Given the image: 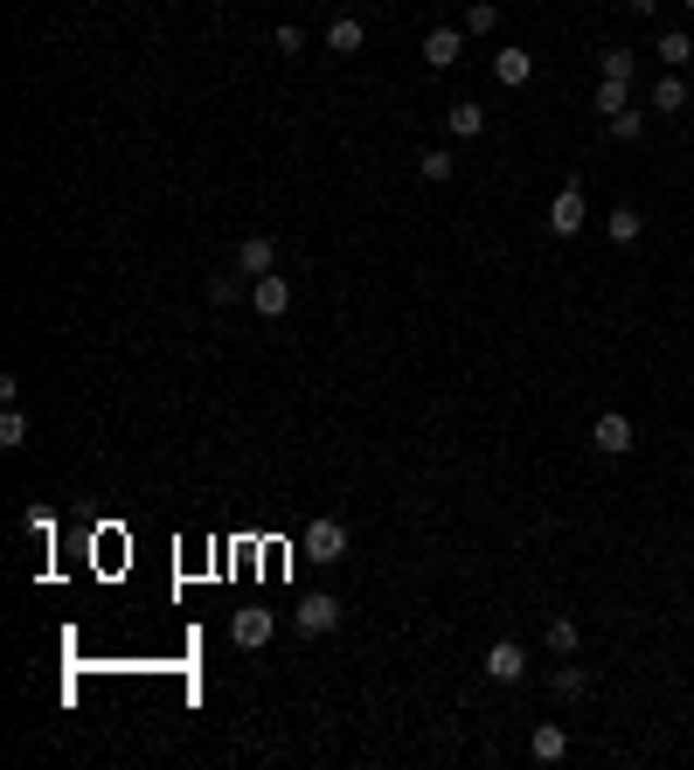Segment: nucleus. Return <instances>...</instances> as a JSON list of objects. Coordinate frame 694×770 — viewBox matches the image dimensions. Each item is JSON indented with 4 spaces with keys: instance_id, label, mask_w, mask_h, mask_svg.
<instances>
[{
    "instance_id": "f257e3e1",
    "label": "nucleus",
    "mask_w": 694,
    "mask_h": 770,
    "mask_svg": "<svg viewBox=\"0 0 694 770\" xmlns=\"http://www.w3.org/2000/svg\"><path fill=\"white\" fill-rule=\"evenodd\" d=\"M341 597H333V590H313V597H299V604H292V632L299 638H327L333 625H341Z\"/></svg>"
},
{
    "instance_id": "f03ea898",
    "label": "nucleus",
    "mask_w": 694,
    "mask_h": 770,
    "mask_svg": "<svg viewBox=\"0 0 694 770\" xmlns=\"http://www.w3.org/2000/svg\"><path fill=\"white\" fill-rule=\"evenodd\" d=\"M584 222H590V201H584V181H562L556 187V201H549V236H584Z\"/></svg>"
},
{
    "instance_id": "7ed1b4c3",
    "label": "nucleus",
    "mask_w": 694,
    "mask_h": 770,
    "mask_svg": "<svg viewBox=\"0 0 694 770\" xmlns=\"http://www.w3.org/2000/svg\"><path fill=\"white\" fill-rule=\"evenodd\" d=\"M320 570H333V562H348V521H333V514H320V521H306V541H299Z\"/></svg>"
},
{
    "instance_id": "20e7f679",
    "label": "nucleus",
    "mask_w": 694,
    "mask_h": 770,
    "mask_svg": "<svg viewBox=\"0 0 694 770\" xmlns=\"http://www.w3.org/2000/svg\"><path fill=\"white\" fill-rule=\"evenodd\" d=\"M486 681H494V687H521V681H528V646H521V638H494V646H486Z\"/></svg>"
},
{
    "instance_id": "39448f33",
    "label": "nucleus",
    "mask_w": 694,
    "mask_h": 770,
    "mask_svg": "<svg viewBox=\"0 0 694 770\" xmlns=\"http://www.w3.org/2000/svg\"><path fill=\"white\" fill-rule=\"evenodd\" d=\"M590 444H597L605 459H625L632 444H640V424H632L625 410H597V424H590Z\"/></svg>"
},
{
    "instance_id": "423d86ee",
    "label": "nucleus",
    "mask_w": 694,
    "mask_h": 770,
    "mask_svg": "<svg viewBox=\"0 0 694 770\" xmlns=\"http://www.w3.org/2000/svg\"><path fill=\"white\" fill-rule=\"evenodd\" d=\"M230 638H236V646H243V652H265V646H271V638H278V611H265V604H251V611H236V618H230Z\"/></svg>"
},
{
    "instance_id": "0eeeda50",
    "label": "nucleus",
    "mask_w": 694,
    "mask_h": 770,
    "mask_svg": "<svg viewBox=\"0 0 694 770\" xmlns=\"http://www.w3.org/2000/svg\"><path fill=\"white\" fill-rule=\"evenodd\" d=\"M251 306H257V319H285L292 313V278H278V271L251 278Z\"/></svg>"
},
{
    "instance_id": "6e6552de",
    "label": "nucleus",
    "mask_w": 694,
    "mask_h": 770,
    "mask_svg": "<svg viewBox=\"0 0 694 770\" xmlns=\"http://www.w3.org/2000/svg\"><path fill=\"white\" fill-rule=\"evenodd\" d=\"M459 56H465V28H445V22H438V28L424 35V63H430V70H452Z\"/></svg>"
},
{
    "instance_id": "1a4fd4ad",
    "label": "nucleus",
    "mask_w": 694,
    "mask_h": 770,
    "mask_svg": "<svg viewBox=\"0 0 694 770\" xmlns=\"http://www.w3.org/2000/svg\"><path fill=\"white\" fill-rule=\"evenodd\" d=\"M549 694L562 708H576V701H590V667H576V660H562L556 673H549Z\"/></svg>"
},
{
    "instance_id": "9d476101",
    "label": "nucleus",
    "mask_w": 694,
    "mask_h": 770,
    "mask_svg": "<svg viewBox=\"0 0 694 770\" xmlns=\"http://www.w3.org/2000/svg\"><path fill=\"white\" fill-rule=\"evenodd\" d=\"M541 646H549V660H576V646H584V625L556 611L549 625H541Z\"/></svg>"
},
{
    "instance_id": "9b49d317",
    "label": "nucleus",
    "mask_w": 694,
    "mask_h": 770,
    "mask_svg": "<svg viewBox=\"0 0 694 770\" xmlns=\"http://www.w3.org/2000/svg\"><path fill=\"white\" fill-rule=\"evenodd\" d=\"M236 271H243V278L278 271V243H271V236H243V243H236Z\"/></svg>"
},
{
    "instance_id": "f8f14e48",
    "label": "nucleus",
    "mask_w": 694,
    "mask_h": 770,
    "mask_svg": "<svg viewBox=\"0 0 694 770\" xmlns=\"http://www.w3.org/2000/svg\"><path fill=\"white\" fill-rule=\"evenodd\" d=\"M528 757H535V763H562V757H570V729H562V722H541L535 736H528Z\"/></svg>"
},
{
    "instance_id": "ddd939ff",
    "label": "nucleus",
    "mask_w": 694,
    "mask_h": 770,
    "mask_svg": "<svg viewBox=\"0 0 694 770\" xmlns=\"http://www.w3.org/2000/svg\"><path fill=\"white\" fill-rule=\"evenodd\" d=\"M494 77L508 84V90H521V84L535 77V56L528 49H494Z\"/></svg>"
},
{
    "instance_id": "4468645a",
    "label": "nucleus",
    "mask_w": 694,
    "mask_h": 770,
    "mask_svg": "<svg viewBox=\"0 0 694 770\" xmlns=\"http://www.w3.org/2000/svg\"><path fill=\"white\" fill-rule=\"evenodd\" d=\"M445 125H452V139H486V105L459 98L452 111H445Z\"/></svg>"
},
{
    "instance_id": "2eb2a0df",
    "label": "nucleus",
    "mask_w": 694,
    "mask_h": 770,
    "mask_svg": "<svg viewBox=\"0 0 694 770\" xmlns=\"http://www.w3.org/2000/svg\"><path fill=\"white\" fill-rule=\"evenodd\" d=\"M653 56H660L667 70H687V63H694V35H687V28H667L660 42H653Z\"/></svg>"
},
{
    "instance_id": "dca6fc26",
    "label": "nucleus",
    "mask_w": 694,
    "mask_h": 770,
    "mask_svg": "<svg viewBox=\"0 0 694 770\" xmlns=\"http://www.w3.org/2000/svg\"><path fill=\"white\" fill-rule=\"evenodd\" d=\"M640 230H646V216L632 209V201H618V209L605 216V236H611V243H640Z\"/></svg>"
},
{
    "instance_id": "f3484780",
    "label": "nucleus",
    "mask_w": 694,
    "mask_h": 770,
    "mask_svg": "<svg viewBox=\"0 0 694 770\" xmlns=\"http://www.w3.org/2000/svg\"><path fill=\"white\" fill-rule=\"evenodd\" d=\"M362 42H368V28L354 22V14H341V22L327 28V56H354V49H362Z\"/></svg>"
},
{
    "instance_id": "a211bd4d",
    "label": "nucleus",
    "mask_w": 694,
    "mask_h": 770,
    "mask_svg": "<svg viewBox=\"0 0 694 770\" xmlns=\"http://www.w3.org/2000/svg\"><path fill=\"white\" fill-rule=\"evenodd\" d=\"M417 174H424L430 187H445V181H452V174H459V160H452V154H445V146H424V154H417Z\"/></svg>"
},
{
    "instance_id": "6ab92c4d",
    "label": "nucleus",
    "mask_w": 694,
    "mask_h": 770,
    "mask_svg": "<svg viewBox=\"0 0 694 770\" xmlns=\"http://www.w3.org/2000/svg\"><path fill=\"white\" fill-rule=\"evenodd\" d=\"M459 28H465V35H494V28H500V8H494V0H465Z\"/></svg>"
},
{
    "instance_id": "aec40b11",
    "label": "nucleus",
    "mask_w": 694,
    "mask_h": 770,
    "mask_svg": "<svg viewBox=\"0 0 694 770\" xmlns=\"http://www.w3.org/2000/svg\"><path fill=\"white\" fill-rule=\"evenodd\" d=\"M597 77L632 84V77H640V56H632V49H605V56H597Z\"/></svg>"
},
{
    "instance_id": "412c9836",
    "label": "nucleus",
    "mask_w": 694,
    "mask_h": 770,
    "mask_svg": "<svg viewBox=\"0 0 694 770\" xmlns=\"http://www.w3.org/2000/svg\"><path fill=\"white\" fill-rule=\"evenodd\" d=\"M681 105H687V84H681V77H673V70H667V77L653 84V98H646V111H681Z\"/></svg>"
},
{
    "instance_id": "4be33fe9",
    "label": "nucleus",
    "mask_w": 694,
    "mask_h": 770,
    "mask_svg": "<svg viewBox=\"0 0 694 770\" xmlns=\"http://www.w3.org/2000/svg\"><path fill=\"white\" fill-rule=\"evenodd\" d=\"M22 444H28V417H22V410H0V452H22Z\"/></svg>"
},
{
    "instance_id": "5701e85b",
    "label": "nucleus",
    "mask_w": 694,
    "mask_h": 770,
    "mask_svg": "<svg viewBox=\"0 0 694 770\" xmlns=\"http://www.w3.org/2000/svg\"><path fill=\"white\" fill-rule=\"evenodd\" d=\"M590 105L611 119V111H625V105H632V84H618V77H597V98H590Z\"/></svg>"
},
{
    "instance_id": "b1692460",
    "label": "nucleus",
    "mask_w": 694,
    "mask_h": 770,
    "mask_svg": "<svg viewBox=\"0 0 694 770\" xmlns=\"http://www.w3.org/2000/svg\"><path fill=\"white\" fill-rule=\"evenodd\" d=\"M236 298H251V285H243V271H230V278H209V306H236Z\"/></svg>"
},
{
    "instance_id": "393cba45",
    "label": "nucleus",
    "mask_w": 694,
    "mask_h": 770,
    "mask_svg": "<svg viewBox=\"0 0 694 770\" xmlns=\"http://www.w3.org/2000/svg\"><path fill=\"white\" fill-rule=\"evenodd\" d=\"M640 133H646V111H632V105H625V111H611V139H625V146H632Z\"/></svg>"
},
{
    "instance_id": "a878e982",
    "label": "nucleus",
    "mask_w": 694,
    "mask_h": 770,
    "mask_svg": "<svg viewBox=\"0 0 694 770\" xmlns=\"http://www.w3.org/2000/svg\"><path fill=\"white\" fill-rule=\"evenodd\" d=\"M271 49H278V56H299V49H306V28H292V22H285V28L271 35Z\"/></svg>"
},
{
    "instance_id": "bb28decb",
    "label": "nucleus",
    "mask_w": 694,
    "mask_h": 770,
    "mask_svg": "<svg viewBox=\"0 0 694 770\" xmlns=\"http://www.w3.org/2000/svg\"><path fill=\"white\" fill-rule=\"evenodd\" d=\"M681 8H687V14H694V0H681Z\"/></svg>"
}]
</instances>
